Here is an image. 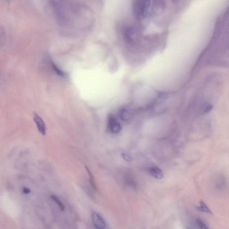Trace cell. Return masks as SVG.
Returning <instances> with one entry per match:
<instances>
[{"instance_id": "6da1fadb", "label": "cell", "mask_w": 229, "mask_h": 229, "mask_svg": "<svg viewBox=\"0 0 229 229\" xmlns=\"http://www.w3.org/2000/svg\"><path fill=\"white\" fill-rule=\"evenodd\" d=\"M57 2L52 4L58 21L65 32L77 33L84 30L87 11L84 5L69 2Z\"/></svg>"}, {"instance_id": "7a4b0ae2", "label": "cell", "mask_w": 229, "mask_h": 229, "mask_svg": "<svg viewBox=\"0 0 229 229\" xmlns=\"http://www.w3.org/2000/svg\"><path fill=\"white\" fill-rule=\"evenodd\" d=\"M151 1L140 0L135 1L133 4V11L135 17L138 20L145 19L150 13L151 7Z\"/></svg>"}, {"instance_id": "3957f363", "label": "cell", "mask_w": 229, "mask_h": 229, "mask_svg": "<svg viewBox=\"0 0 229 229\" xmlns=\"http://www.w3.org/2000/svg\"><path fill=\"white\" fill-rule=\"evenodd\" d=\"M108 128L112 133L117 134L121 130V126L113 115H109L108 119Z\"/></svg>"}, {"instance_id": "277c9868", "label": "cell", "mask_w": 229, "mask_h": 229, "mask_svg": "<svg viewBox=\"0 0 229 229\" xmlns=\"http://www.w3.org/2000/svg\"><path fill=\"white\" fill-rule=\"evenodd\" d=\"M92 220L94 227L96 229H105L106 223L102 216L96 212L93 213Z\"/></svg>"}, {"instance_id": "5b68a950", "label": "cell", "mask_w": 229, "mask_h": 229, "mask_svg": "<svg viewBox=\"0 0 229 229\" xmlns=\"http://www.w3.org/2000/svg\"><path fill=\"white\" fill-rule=\"evenodd\" d=\"M34 120L37 125L39 132L42 135L46 134V126L42 119L37 113H34Z\"/></svg>"}, {"instance_id": "8992f818", "label": "cell", "mask_w": 229, "mask_h": 229, "mask_svg": "<svg viewBox=\"0 0 229 229\" xmlns=\"http://www.w3.org/2000/svg\"><path fill=\"white\" fill-rule=\"evenodd\" d=\"M124 37L125 40L128 43H132L134 42V29L131 28H127L124 29L123 31Z\"/></svg>"}, {"instance_id": "52a82bcc", "label": "cell", "mask_w": 229, "mask_h": 229, "mask_svg": "<svg viewBox=\"0 0 229 229\" xmlns=\"http://www.w3.org/2000/svg\"><path fill=\"white\" fill-rule=\"evenodd\" d=\"M149 172L156 179L160 180L163 177V174L161 169L157 167H151L149 169Z\"/></svg>"}, {"instance_id": "ba28073f", "label": "cell", "mask_w": 229, "mask_h": 229, "mask_svg": "<svg viewBox=\"0 0 229 229\" xmlns=\"http://www.w3.org/2000/svg\"><path fill=\"white\" fill-rule=\"evenodd\" d=\"M197 209L198 210L202 212L210 214H213L211 210L203 201H200V205L197 207Z\"/></svg>"}, {"instance_id": "9c48e42d", "label": "cell", "mask_w": 229, "mask_h": 229, "mask_svg": "<svg viewBox=\"0 0 229 229\" xmlns=\"http://www.w3.org/2000/svg\"><path fill=\"white\" fill-rule=\"evenodd\" d=\"M51 197L52 200L54 201L57 204H58L61 211H63L65 210V206L64 205V204L60 200L59 198L57 196H56L55 195H52L51 196Z\"/></svg>"}, {"instance_id": "30bf717a", "label": "cell", "mask_w": 229, "mask_h": 229, "mask_svg": "<svg viewBox=\"0 0 229 229\" xmlns=\"http://www.w3.org/2000/svg\"><path fill=\"white\" fill-rule=\"evenodd\" d=\"M196 223L199 229H209L207 225L201 219H197Z\"/></svg>"}, {"instance_id": "8fae6325", "label": "cell", "mask_w": 229, "mask_h": 229, "mask_svg": "<svg viewBox=\"0 0 229 229\" xmlns=\"http://www.w3.org/2000/svg\"><path fill=\"white\" fill-rule=\"evenodd\" d=\"M120 118L123 120H126L128 119V116H129V113L128 111L125 109H123L121 110L120 113Z\"/></svg>"}, {"instance_id": "7c38bea8", "label": "cell", "mask_w": 229, "mask_h": 229, "mask_svg": "<svg viewBox=\"0 0 229 229\" xmlns=\"http://www.w3.org/2000/svg\"><path fill=\"white\" fill-rule=\"evenodd\" d=\"M212 106L207 105L204 108V114H206L209 113L212 110Z\"/></svg>"}, {"instance_id": "4fadbf2b", "label": "cell", "mask_w": 229, "mask_h": 229, "mask_svg": "<svg viewBox=\"0 0 229 229\" xmlns=\"http://www.w3.org/2000/svg\"><path fill=\"white\" fill-rule=\"evenodd\" d=\"M122 157H123V158L125 161H128V162H130L131 161V157L129 155H128L126 154H122Z\"/></svg>"}, {"instance_id": "5bb4252c", "label": "cell", "mask_w": 229, "mask_h": 229, "mask_svg": "<svg viewBox=\"0 0 229 229\" xmlns=\"http://www.w3.org/2000/svg\"><path fill=\"white\" fill-rule=\"evenodd\" d=\"M30 192H31L30 190L29 189H28V188H23V192L24 194H28Z\"/></svg>"}, {"instance_id": "9a60e30c", "label": "cell", "mask_w": 229, "mask_h": 229, "mask_svg": "<svg viewBox=\"0 0 229 229\" xmlns=\"http://www.w3.org/2000/svg\"></svg>"}]
</instances>
